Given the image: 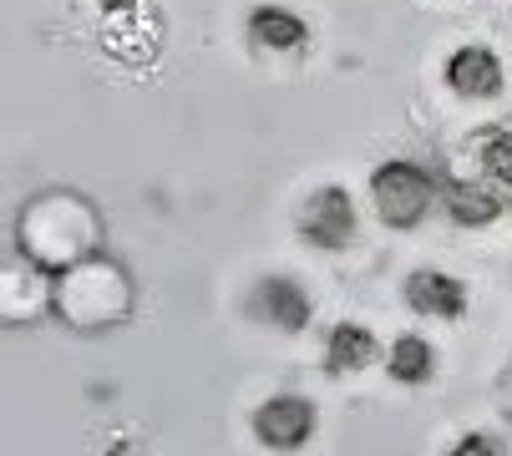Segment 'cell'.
<instances>
[{"mask_svg": "<svg viewBox=\"0 0 512 456\" xmlns=\"http://www.w3.org/2000/svg\"><path fill=\"white\" fill-rule=\"evenodd\" d=\"M249 36L254 46L274 51V56H295L310 46V26L295 16V11H284V6H259L249 11Z\"/></svg>", "mask_w": 512, "mask_h": 456, "instance_id": "cell-8", "label": "cell"}, {"mask_svg": "<svg viewBox=\"0 0 512 456\" xmlns=\"http://www.w3.org/2000/svg\"><path fill=\"white\" fill-rule=\"evenodd\" d=\"M447 456H507V446H502L492 431H467L462 441H452Z\"/></svg>", "mask_w": 512, "mask_h": 456, "instance_id": "cell-12", "label": "cell"}, {"mask_svg": "<svg viewBox=\"0 0 512 456\" xmlns=\"http://www.w3.org/2000/svg\"><path fill=\"white\" fill-rule=\"evenodd\" d=\"M477 168L492 188L512 193V127H497L477 142Z\"/></svg>", "mask_w": 512, "mask_h": 456, "instance_id": "cell-11", "label": "cell"}, {"mask_svg": "<svg viewBox=\"0 0 512 456\" xmlns=\"http://www.w3.org/2000/svg\"><path fill=\"white\" fill-rule=\"evenodd\" d=\"M447 213L457 223H467V228H482V223H492L502 213V198H497L492 183H452L447 188Z\"/></svg>", "mask_w": 512, "mask_h": 456, "instance_id": "cell-10", "label": "cell"}, {"mask_svg": "<svg viewBox=\"0 0 512 456\" xmlns=\"http://www.w3.org/2000/svg\"><path fill=\"white\" fill-rule=\"evenodd\" d=\"M249 315L269 330H284V335H295L310 325V289L295 279V274H264L254 284V299H249Z\"/></svg>", "mask_w": 512, "mask_h": 456, "instance_id": "cell-3", "label": "cell"}, {"mask_svg": "<svg viewBox=\"0 0 512 456\" xmlns=\"http://www.w3.org/2000/svg\"><path fill=\"white\" fill-rule=\"evenodd\" d=\"M436 370V350L426 335H396L386 345V375L401 380V386H421V380H431Z\"/></svg>", "mask_w": 512, "mask_h": 456, "instance_id": "cell-9", "label": "cell"}, {"mask_svg": "<svg viewBox=\"0 0 512 456\" xmlns=\"http://www.w3.org/2000/svg\"><path fill=\"white\" fill-rule=\"evenodd\" d=\"M381 355H386V350H381V335L365 330V325H355V320L335 325L330 340H325V370H330V375H360V370H371Z\"/></svg>", "mask_w": 512, "mask_h": 456, "instance_id": "cell-7", "label": "cell"}, {"mask_svg": "<svg viewBox=\"0 0 512 456\" xmlns=\"http://www.w3.org/2000/svg\"><path fill=\"white\" fill-rule=\"evenodd\" d=\"M406 304L426 320H462L467 315V284L447 269H411L401 284Z\"/></svg>", "mask_w": 512, "mask_h": 456, "instance_id": "cell-6", "label": "cell"}, {"mask_svg": "<svg viewBox=\"0 0 512 456\" xmlns=\"http://www.w3.org/2000/svg\"><path fill=\"white\" fill-rule=\"evenodd\" d=\"M295 228H300V239H305L310 249L340 254V249H350V239H355V198H350L340 183H325V188H315V193L300 203Z\"/></svg>", "mask_w": 512, "mask_h": 456, "instance_id": "cell-2", "label": "cell"}, {"mask_svg": "<svg viewBox=\"0 0 512 456\" xmlns=\"http://www.w3.org/2000/svg\"><path fill=\"white\" fill-rule=\"evenodd\" d=\"M442 82H447V92H457L462 102H487V97H497V92L507 87V71H502V61H497L492 46L467 41V46H457V51L447 56Z\"/></svg>", "mask_w": 512, "mask_h": 456, "instance_id": "cell-5", "label": "cell"}, {"mask_svg": "<svg viewBox=\"0 0 512 456\" xmlns=\"http://www.w3.org/2000/svg\"><path fill=\"white\" fill-rule=\"evenodd\" d=\"M371 203H376V218H381L386 228L406 234V228H416V223L431 213L436 183H431V173H426L421 163L396 158V163H381V168L371 173Z\"/></svg>", "mask_w": 512, "mask_h": 456, "instance_id": "cell-1", "label": "cell"}, {"mask_svg": "<svg viewBox=\"0 0 512 456\" xmlns=\"http://www.w3.org/2000/svg\"><path fill=\"white\" fill-rule=\"evenodd\" d=\"M254 436L269 451H300L315 436V401L310 396H269L254 411Z\"/></svg>", "mask_w": 512, "mask_h": 456, "instance_id": "cell-4", "label": "cell"}, {"mask_svg": "<svg viewBox=\"0 0 512 456\" xmlns=\"http://www.w3.org/2000/svg\"><path fill=\"white\" fill-rule=\"evenodd\" d=\"M102 6H132V0H102Z\"/></svg>", "mask_w": 512, "mask_h": 456, "instance_id": "cell-14", "label": "cell"}, {"mask_svg": "<svg viewBox=\"0 0 512 456\" xmlns=\"http://www.w3.org/2000/svg\"><path fill=\"white\" fill-rule=\"evenodd\" d=\"M502 391H507V406H512V365L502 370Z\"/></svg>", "mask_w": 512, "mask_h": 456, "instance_id": "cell-13", "label": "cell"}]
</instances>
